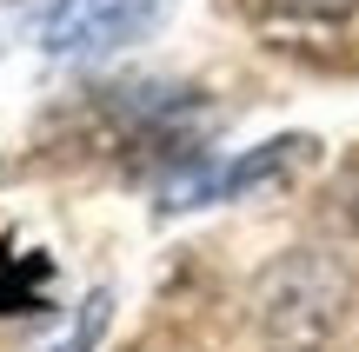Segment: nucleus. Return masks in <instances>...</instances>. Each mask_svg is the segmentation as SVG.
<instances>
[{
    "label": "nucleus",
    "instance_id": "nucleus-4",
    "mask_svg": "<svg viewBox=\"0 0 359 352\" xmlns=\"http://www.w3.org/2000/svg\"><path fill=\"white\" fill-rule=\"evenodd\" d=\"M53 300V260L40 246H0V313H40Z\"/></svg>",
    "mask_w": 359,
    "mask_h": 352
},
{
    "label": "nucleus",
    "instance_id": "nucleus-3",
    "mask_svg": "<svg viewBox=\"0 0 359 352\" xmlns=\"http://www.w3.org/2000/svg\"><path fill=\"white\" fill-rule=\"evenodd\" d=\"M313 146H320L313 133H280V140H266V146H253V153L226 160V167H219V199H240V193H253V186L286 180L293 167L313 160Z\"/></svg>",
    "mask_w": 359,
    "mask_h": 352
},
{
    "label": "nucleus",
    "instance_id": "nucleus-1",
    "mask_svg": "<svg viewBox=\"0 0 359 352\" xmlns=\"http://www.w3.org/2000/svg\"><path fill=\"white\" fill-rule=\"evenodd\" d=\"M346 313V266L333 253H286L253 286V326L266 352H320Z\"/></svg>",
    "mask_w": 359,
    "mask_h": 352
},
{
    "label": "nucleus",
    "instance_id": "nucleus-6",
    "mask_svg": "<svg viewBox=\"0 0 359 352\" xmlns=\"http://www.w3.org/2000/svg\"><path fill=\"white\" fill-rule=\"evenodd\" d=\"M280 13H293V20H346V13H359V0H280Z\"/></svg>",
    "mask_w": 359,
    "mask_h": 352
},
{
    "label": "nucleus",
    "instance_id": "nucleus-2",
    "mask_svg": "<svg viewBox=\"0 0 359 352\" xmlns=\"http://www.w3.org/2000/svg\"><path fill=\"white\" fill-rule=\"evenodd\" d=\"M160 20H167V0H53V13L40 20V47L47 53L127 47Z\"/></svg>",
    "mask_w": 359,
    "mask_h": 352
},
{
    "label": "nucleus",
    "instance_id": "nucleus-5",
    "mask_svg": "<svg viewBox=\"0 0 359 352\" xmlns=\"http://www.w3.org/2000/svg\"><path fill=\"white\" fill-rule=\"evenodd\" d=\"M107 313H114V293H87V300H80V319H74V332H67L60 346H47V352H93V339H100L107 332Z\"/></svg>",
    "mask_w": 359,
    "mask_h": 352
}]
</instances>
